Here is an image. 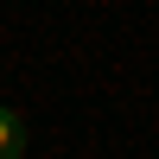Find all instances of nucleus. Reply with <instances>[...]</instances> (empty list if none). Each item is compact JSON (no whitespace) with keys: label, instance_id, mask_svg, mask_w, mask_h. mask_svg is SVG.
I'll list each match as a JSON object with an SVG mask.
<instances>
[{"label":"nucleus","instance_id":"obj_1","mask_svg":"<svg viewBox=\"0 0 159 159\" xmlns=\"http://www.w3.org/2000/svg\"><path fill=\"white\" fill-rule=\"evenodd\" d=\"M0 159H25V121L0 102Z\"/></svg>","mask_w":159,"mask_h":159}]
</instances>
